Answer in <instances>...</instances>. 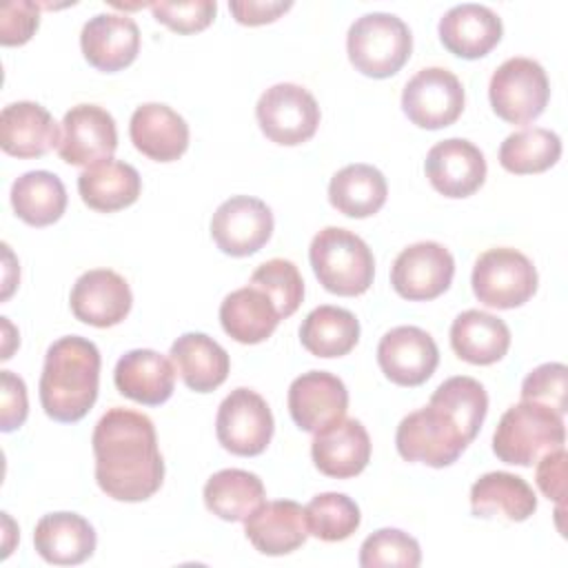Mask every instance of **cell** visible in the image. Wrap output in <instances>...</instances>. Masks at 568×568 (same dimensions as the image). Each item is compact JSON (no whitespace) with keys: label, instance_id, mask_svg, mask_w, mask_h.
Here are the masks:
<instances>
[{"label":"cell","instance_id":"obj_1","mask_svg":"<svg viewBox=\"0 0 568 568\" xmlns=\"http://www.w3.org/2000/svg\"><path fill=\"white\" fill-rule=\"evenodd\" d=\"M488 410L484 386L457 375L442 382L430 402L408 413L395 433L397 453L406 462H422L433 468H444L457 462L466 446L477 437Z\"/></svg>","mask_w":568,"mask_h":568},{"label":"cell","instance_id":"obj_2","mask_svg":"<svg viewBox=\"0 0 568 568\" xmlns=\"http://www.w3.org/2000/svg\"><path fill=\"white\" fill-rule=\"evenodd\" d=\"M95 481L106 497L144 501L164 479V459L153 422L131 408H109L93 428Z\"/></svg>","mask_w":568,"mask_h":568},{"label":"cell","instance_id":"obj_3","mask_svg":"<svg viewBox=\"0 0 568 568\" xmlns=\"http://www.w3.org/2000/svg\"><path fill=\"white\" fill-rule=\"evenodd\" d=\"M100 351L80 335H67L47 348L40 375V404L55 422L82 419L98 399Z\"/></svg>","mask_w":568,"mask_h":568},{"label":"cell","instance_id":"obj_4","mask_svg":"<svg viewBox=\"0 0 568 568\" xmlns=\"http://www.w3.org/2000/svg\"><path fill=\"white\" fill-rule=\"evenodd\" d=\"M308 260L315 277L328 293L355 297L366 293L373 284V253L368 244L348 229H322L308 246Z\"/></svg>","mask_w":568,"mask_h":568},{"label":"cell","instance_id":"obj_5","mask_svg":"<svg viewBox=\"0 0 568 568\" xmlns=\"http://www.w3.org/2000/svg\"><path fill=\"white\" fill-rule=\"evenodd\" d=\"M564 415L535 402L513 404L493 433V453L513 466H532L566 442Z\"/></svg>","mask_w":568,"mask_h":568},{"label":"cell","instance_id":"obj_6","mask_svg":"<svg viewBox=\"0 0 568 568\" xmlns=\"http://www.w3.org/2000/svg\"><path fill=\"white\" fill-rule=\"evenodd\" d=\"M413 36L408 24L386 11L359 16L346 36L351 64L368 78H390L410 58Z\"/></svg>","mask_w":568,"mask_h":568},{"label":"cell","instance_id":"obj_7","mask_svg":"<svg viewBox=\"0 0 568 568\" xmlns=\"http://www.w3.org/2000/svg\"><path fill=\"white\" fill-rule=\"evenodd\" d=\"M475 297L490 308H515L537 291V268L517 248L497 246L484 251L470 275Z\"/></svg>","mask_w":568,"mask_h":568},{"label":"cell","instance_id":"obj_8","mask_svg":"<svg viewBox=\"0 0 568 568\" xmlns=\"http://www.w3.org/2000/svg\"><path fill=\"white\" fill-rule=\"evenodd\" d=\"M493 111L510 124H528L539 118L550 98V82L544 67L532 58H508L488 84Z\"/></svg>","mask_w":568,"mask_h":568},{"label":"cell","instance_id":"obj_9","mask_svg":"<svg viewBox=\"0 0 568 568\" xmlns=\"http://www.w3.org/2000/svg\"><path fill=\"white\" fill-rule=\"evenodd\" d=\"M262 133L282 146H295L311 140L320 124V106L311 91L293 82L268 87L255 106Z\"/></svg>","mask_w":568,"mask_h":568},{"label":"cell","instance_id":"obj_10","mask_svg":"<svg viewBox=\"0 0 568 568\" xmlns=\"http://www.w3.org/2000/svg\"><path fill=\"white\" fill-rule=\"evenodd\" d=\"M273 413L262 395L251 388L231 390L215 417V433L220 444L240 457H253L266 450L273 437Z\"/></svg>","mask_w":568,"mask_h":568},{"label":"cell","instance_id":"obj_11","mask_svg":"<svg viewBox=\"0 0 568 568\" xmlns=\"http://www.w3.org/2000/svg\"><path fill=\"white\" fill-rule=\"evenodd\" d=\"M402 109L406 118L422 129L448 126L464 111V87L453 71L426 67L406 82Z\"/></svg>","mask_w":568,"mask_h":568},{"label":"cell","instance_id":"obj_12","mask_svg":"<svg viewBox=\"0 0 568 568\" xmlns=\"http://www.w3.org/2000/svg\"><path fill=\"white\" fill-rule=\"evenodd\" d=\"M455 275V260L439 242H417L406 246L393 262L390 284L395 293L410 302H428L448 291Z\"/></svg>","mask_w":568,"mask_h":568},{"label":"cell","instance_id":"obj_13","mask_svg":"<svg viewBox=\"0 0 568 568\" xmlns=\"http://www.w3.org/2000/svg\"><path fill=\"white\" fill-rule=\"evenodd\" d=\"M273 233L271 209L251 195L224 200L211 217V237L217 248L233 257L257 253Z\"/></svg>","mask_w":568,"mask_h":568},{"label":"cell","instance_id":"obj_14","mask_svg":"<svg viewBox=\"0 0 568 568\" xmlns=\"http://www.w3.org/2000/svg\"><path fill=\"white\" fill-rule=\"evenodd\" d=\"M58 155L73 166H91L118 149L113 115L98 104L71 106L60 124Z\"/></svg>","mask_w":568,"mask_h":568},{"label":"cell","instance_id":"obj_15","mask_svg":"<svg viewBox=\"0 0 568 568\" xmlns=\"http://www.w3.org/2000/svg\"><path fill=\"white\" fill-rule=\"evenodd\" d=\"M377 364L397 386L424 384L439 364L435 339L419 326H395L377 344Z\"/></svg>","mask_w":568,"mask_h":568},{"label":"cell","instance_id":"obj_16","mask_svg":"<svg viewBox=\"0 0 568 568\" xmlns=\"http://www.w3.org/2000/svg\"><path fill=\"white\" fill-rule=\"evenodd\" d=\"M424 171L435 191L446 197H468L486 180V160L479 146L464 138H448L430 146Z\"/></svg>","mask_w":568,"mask_h":568},{"label":"cell","instance_id":"obj_17","mask_svg":"<svg viewBox=\"0 0 568 568\" xmlns=\"http://www.w3.org/2000/svg\"><path fill=\"white\" fill-rule=\"evenodd\" d=\"M69 302L80 322L106 328L120 324L129 315L133 295L120 273L111 268H91L75 280Z\"/></svg>","mask_w":568,"mask_h":568},{"label":"cell","instance_id":"obj_18","mask_svg":"<svg viewBox=\"0 0 568 568\" xmlns=\"http://www.w3.org/2000/svg\"><path fill=\"white\" fill-rule=\"evenodd\" d=\"M346 408L348 390L333 373L308 371L295 377L288 386L291 417L306 433H317L324 426L342 419Z\"/></svg>","mask_w":568,"mask_h":568},{"label":"cell","instance_id":"obj_19","mask_svg":"<svg viewBox=\"0 0 568 568\" xmlns=\"http://www.w3.org/2000/svg\"><path fill=\"white\" fill-rule=\"evenodd\" d=\"M80 47L91 67L113 73L135 60L140 29L126 13H98L84 22Z\"/></svg>","mask_w":568,"mask_h":568},{"label":"cell","instance_id":"obj_20","mask_svg":"<svg viewBox=\"0 0 568 568\" xmlns=\"http://www.w3.org/2000/svg\"><path fill=\"white\" fill-rule=\"evenodd\" d=\"M311 457L320 473L348 479L366 468L371 459V437L362 422L342 417L315 433Z\"/></svg>","mask_w":568,"mask_h":568},{"label":"cell","instance_id":"obj_21","mask_svg":"<svg viewBox=\"0 0 568 568\" xmlns=\"http://www.w3.org/2000/svg\"><path fill=\"white\" fill-rule=\"evenodd\" d=\"M244 532L262 555H288L308 537L306 510L293 499L264 501L244 519Z\"/></svg>","mask_w":568,"mask_h":568},{"label":"cell","instance_id":"obj_22","mask_svg":"<svg viewBox=\"0 0 568 568\" xmlns=\"http://www.w3.org/2000/svg\"><path fill=\"white\" fill-rule=\"evenodd\" d=\"M442 44L466 60H477L501 40V18L486 4L464 2L450 7L439 20Z\"/></svg>","mask_w":568,"mask_h":568},{"label":"cell","instance_id":"obj_23","mask_svg":"<svg viewBox=\"0 0 568 568\" xmlns=\"http://www.w3.org/2000/svg\"><path fill=\"white\" fill-rule=\"evenodd\" d=\"M60 142V126L38 102H11L0 113V146L13 158H40Z\"/></svg>","mask_w":568,"mask_h":568},{"label":"cell","instance_id":"obj_24","mask_svg":"<svg viewBox=\"0 0 568 568\" xmlns=\"http://www.w3.org/2000/svg\"><path fill=\"white\" fill-rule=\"evenodd\" d=\"M113 382L124 397L144 406H160L173 395L175 368L158 351L133 348L118 359Z\"/></svg>","mask_w":568,"mask_h":568},{"label":"cell","instance_id":"obj_25","mask_svg":"<svg viewBox=\"0 0 568 568\" xmlns=\"http://www.w3.org/2000/svg\"><path fill=\"white\" fill-rule=\"evenodd\" d=\"M129 135L133 146L155 162H173L189 146L186 120L162 102L138 106L131 115Z\"/></svg>","mask_w":568,"mask_h":568},{"label":"cell","instance_id":"obj_26","mask_svg":"<svg viewBox=\"0 0 568 568\" xmlns=\"http://www.w3.org/2000/svg\"><path fill=\"white\" fill-rule=\"evenodd\" d=\"M36 552L53 566H75L95 550V530L78 513H49L33 530Z\"/></svg>","mask_w":568,"mask_h":568},{"label":"cell","instance_id":"obj_27","mask_svg":"<svg viewBox=\"0 0 568 568\" xmlns=\"http://www.w3.org/2000/svg\"><path fill=\"white\" fill-rule=\"evenodd\" d=\"M78 191L89 209L113 213L131 206L140 197L142 180L135 166L106 158L78 175Z\"/></svg>","mask_w":568,"mask_h":568},{"label":"cell","instance_id":"obj_28","mask_svg":"<svg viewBox=\"0 0 568 568\" xmlns=\"http://www.w3.org/2000/svg\"><path fill=\"white\" fill-rule=\"evenodd\" d=\"M470 510L477 517L524 521L537 510V495L524 477L493 470L470 486Z\"/></svg>","mask_w":568,"mask_h":568},{"label":"cell","instance_id":"obj_29","mask_svg":"<svg viewBox=\"0 0 568 568\" xmlns=\"http://www.w3.org/2000/svg\"><path fill=\"white\" fill-rule=\"evenodd\" d=\"M450 346L459 359L488 366L508 353L510 328L504 320L486 311L468 308L453 320Z\"/></svg>","mask_w":568,"mask_h":568},{"label":"cell","instance_id":"obj_30","mask_svg":"<svg viewBox=\"0 0 568 568\" xmlns=\"http://www.w3.org/2000/svg\"><path fill=\"white\" fill-rule=\"evenodd\" d=\"M171 359L195 393H211L229 377V353L204 333H184L171 344Z\"/></svg>","mask_w":568,"mask_h":568},{"label":"cell","instance_id":"obj_31","mask_svg":"<svg viewBox=\"0 0 568 568\" xmlns=\"http://www.w3.org/2000/svg\"><path fill=\"white\" fill-rule=\"evenodd\" d=\"M280 320L271 297L251 284L229 293L220 304V324L224 333L240 344L264 342Z\"/></svg>","mask_w":568,"mask_h":568},{"label":"cell","instance_id":"obj_32","mask_svg":"<svg viewBox=\"0 0 568 568\" xmlns=\"http://www.w3.org/2000/svg\"><path fill=\"white\" fill-rule=\"evenodd\" d=\"M388 195L386 178L371 164H348L328 182V202L348 217H368L377 213Z\"/></svg>","mask_w":568,"mask_h":568},{"label":"cell","instance_id":"obj_33","mask_svg":"<svg viewBox=\"0 0 568 568\" xmlns=\"http://www.w3.org/2000/svg\"><path fill=\"white\" fill-rule=\"evenodd\" d=\"M266 499L262 479L242 468H224L204 484L206 508L224 521H244Z\"/></svg>","mask_w":568,"mask_h":568},{"label":"cell","instance_id":"obj_34","mask_svg":"<svg viewBox=\"0 0 568 568\" xmlns=\"http://www.w3.org/2000/svg\"><path fill=\"white\" fill-rule=\"evenodd\" d=\"M11 206L22 222L49 226L67 209V189L51 171H27L11 184Z\"/></svg>","mask_w":568,"mask_h":568},{"label":"cell","instance_id":"obj_35","mask_svg":"<svg viewBox=\"0 0 568 568\" xmlns=\"http://www.w3.org/2000/svg\"><path fill=\"white\" fill-rule=\"evenodd\" d=\"M357 339V317L351 311L331 304L313 308L300 326V342L315 357H342L355 348Z\"/></svg>","mask_w":568,"mask_h":568},{"label":"cell","instance_id":"obj_36","mask_svg":"<svg viewBox=\"0 0 568 568\" xmlns=\"http://www.w3.org/2000/svg\"><path fill=\"white\" fill-rule=\"evenodd\" d=\"M561 155V140L555 131L530 126L510 133L499 146V164L515 173H541L550 169Z\"/></svg>","mask_w":568,"mask_h":568},{"label":"cell","instance_id":"obj_37","mask_svg":"<svg viewBox=\"0 0 568 568\" xmlns=\"http://www.w3.org/2000/svg\"><path fill=\"white\" fill-rule=\"evenodd\" d=\"M304 510L308 535L328 544L348 539L362 521L359 506L344 493H320Z\"/></svg>","mask_w":568,"mask_h":568},{"label":"cell","instance_id":"obj_38","mask_svg":"<svg viewBox=\"0 0 568 568\" xmlns=\"http://www.w3.org/2000/svg\"><path fill=\"white\" fill-rule=\"evenodd\" d=\"M251 286L264 291L271 297L282 320L293 315L304 297L302 275L297 266L284 257L262 262L251 275Z\"/></svg>","mask_w":568,"mask_h":568},{"label":"cell","instance_id":"obj_39","mask_svg":"<svg viewBox=\"0 0 568 568\" xmlns=\"http://www.w3.org/2000/svg\"><path fill=\"white\" fill-rule=\"evenodd\" d=\"M422 561V550L415 537L399 528H379L368 535L359 548L362 568H417Z\"/></svg>","mask_w":568,"mask_h":568},{"label":"cell","instance_id":"obj_40","mask_svg":"<svg viewBox=\"0 0 568 568\" xmlns=\"http://www.w3.org/2000/svg\"><path fill=\"white\" fill-rule=\"evenodd\" d=\"M566 377L568 371L559 362H548L537 368H532L526 379L521 382V399L524 402H535L552 408L555 413L564 415L566 413Z\"/></svg>","mask_w":568,"mask_h":568},{"label":"cell","instance_id":"obj_41","mask_svg":"<svg viewBox=\"0 0 568 568\" xmlns=\"http://www.w3.org/2000/svg\"><path fill=\"white\" fill-rule=\"evenodd\" d=\"M153 18L178 33H195L206 29L217 11L213 0H182V2H151Z\"/></svg>","mask_w":568,"mask_h":568},{"label":"cell","instance_id":"obj_42","mask_svg":"<svg viewBox=\"0 0 568 568\" xmlns=\"http://www.w3.org/2000/svg\"><path fill=\"white\" fill-rule=\"evenodd\" d=\"M40 13L31 0H13L0 7V42L4 47L24 44L38 29Z\"/></svg>","mask_w":568,"mask_h":568},{"label":"cell","instance_id":"obj_43","mask_svg":"<svg viewBox=\"0 0 568 568\" xmlns=\"http://www.w3.org/2000/svg\"><path fill=\"white\" fill-rule=\"evenodd\" d=\"M0 428L4 433H11L20 428L29 413L27 402V386L22 377H18L11 371H0Z\"/></svg>","mask_w":568,"mask_h":568},{"label":"cell","instance_id":"obj_44","mask_svg":"<svg viewBox=\"0 0 568 568\" xmlns=\"http://www.w3.org/2000/svg\"><path fill=\"white\" fill-rule=\"evenodd\" d=\"M535 479H537L539 490L548 499H555V501L564 499V493H566V450H564V446L546 453L539 459Z\"/></svg>","mask_w":568,"mask_h":568},{"label":"cell","instance_id":"obj_45","mask_svg":"<svg viewBox=\"0 0 568 568\" xmlns=\"http://www.w3.org/2000/svg\"><path fill=\"white\" fill-rule=\"evenodd\" d=\"M291 7H293L291 0H286V2L284 0H233V2H229V9L235 16V20L240 24H248V27L273 22Z\"/></svg>","mask_w":568,"mask_h":568}]
</instances>
